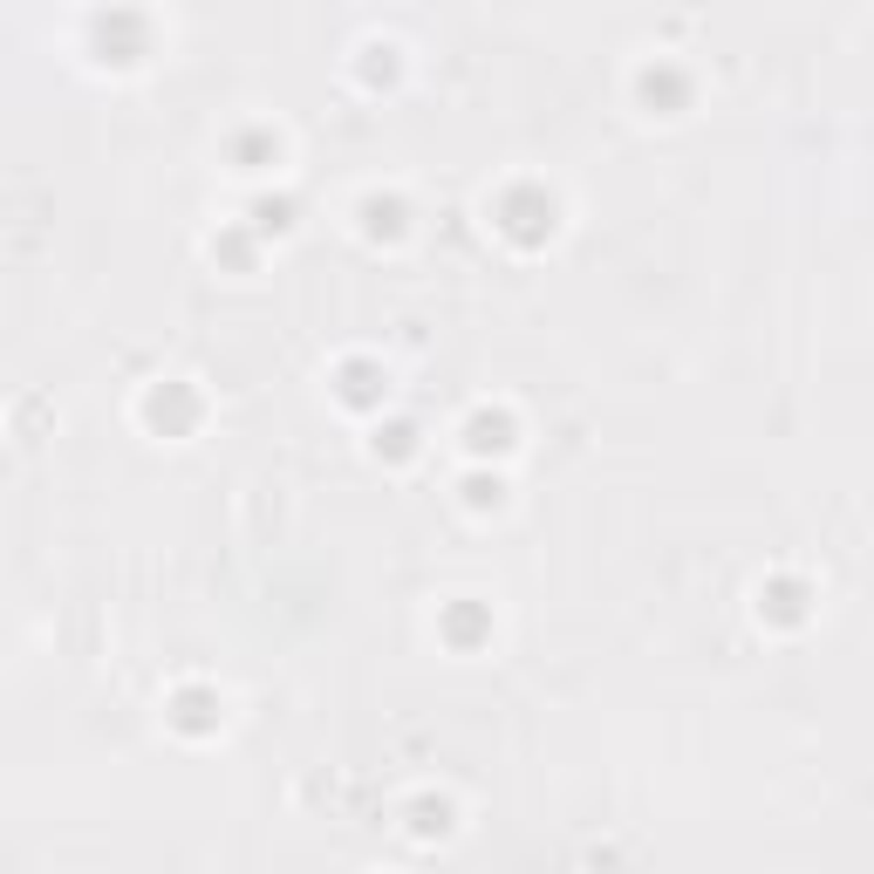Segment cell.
I'll list each match as a JSON object with an SVG mask.
<instances>
[{"label": "cell", "mask_w": 874, "mask_h": 874, "mask_svg": "<svg viewBox=\"0 0 874 874\" xmlns=\"http://www.w3.org/2000/svg\"><path fill=\"white\" fill-rule=\"evenodd\" d=\"M465 430H471V451H506L512 445V417L506 410H479Z\"/></svg>", "instance_id": "cell-1"}]
</instances>
